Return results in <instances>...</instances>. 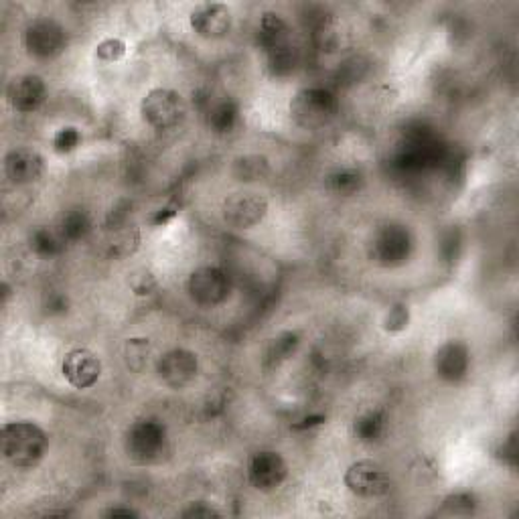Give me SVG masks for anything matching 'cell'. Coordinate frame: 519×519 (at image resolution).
<instances>
[{
    "label": "cell",
    "mask_w": 519,
    "mask_h": 519,
    "mask_svg": "<svg viewBox=\"0 0 519 519\" xmlns=\"http://www.w3.org/2000/svg\"><path fill=\"white\" fill-rule=\"evenodd\" d=\"M49 451L47 432L29 420L3 426V455L15 469H35Z\"/></svg>",
    "instance_id": "1"
},
{
    "label": "cell",
    "mask_w": 519,
    "mask_h": 519,
    "mask_svg": "<svg viewBox=\"0 0 519 519\" xmlns=\"http://www.w3.org/2000/svg\"><path fill=\"white\" fill-rule=\"evenodd\" d=\"M142 120L155 130H171L185 120V98L171 88H155L146 92L140 102Z\"/></svg>",
    "instance_id": "2"
},
{
    "label": "cell",
    "mask_w": 519,
    "mask_h": 519,
    "mask_svg": "<svg viewBox=\"0 0 519 519\" xmlns=\"http://www.w3.org/2000/svg\"><path fill=\"white\" fill-rule=\"evenodd\" d=\"M337 112L335 98L319 88H307L296 94L290 102L292 120L305 130H317L327 126Z\"/></svg>",
    "instance_id": "3"
},
{
    "label": "cell",
    "mask_w": 519,
    "mask_h": 519,
    "mask_svg": "<svg viewBox=\"0 0 519 519\" xmlns=\"http://www.w3.org/2000/svg\"><path fill=\"white\" fill-rule=\"evenodd\" d=\"M221 215L234 230H252L266 219L268 199L256 191L232 193L221 203Z\"/></svg>",
    "instance_id": "4"
},
{
    "label": "cell",
    "mask_w": 519,
    "mask_h": 519,
    "mask_svg": "<svg viewBox=\"0 0 519 519\" xmlns=\"http://www.w3.org/2000/svg\"><path fill=\"white\" fill-rule=\"evenodd\" d=\"M343 483L353 495L363 499L382 497L390 491L392 485L388 471L378 461L372 459H359L351 463L345 469Z\"/></svg>",
    "instance_id": "5"
},
{
    "label": "cell",
    "mask_w": 519,
    "mask_h": 519,
    "mask_svg": "<svg viewBox=\"0 0 519 519\" xmlns=\"http://www.w3.org/2000/svg\"><path fill=\"white\" fill-rule=\"evenodd\" d=\"M61 374L71 388L90 390L102 378V359L88 347H76L65 353Z\"/></svg>",
    "instance_id": "6"
},
{
    "label": "cell",
    "mask_w": 519,
    "mask_h": 519,
    "mask_svg": "<svg viewBox=\"0 0 519 519\" xmlns=\"http://www.w3.org/2000/svg\"><path fill=\"white\" fill-rule=\"evenodd\" d=\"M187 290L197 305L217 307L230 296V280L224 270L215 266H201L191 272Z\"/></svg>",
    "instance_id": "7"
},
{
    "label": "cell",
    "mask_w": 519,
    "mask_h": 519,
    "mask_svg": "<svg viewBox=\"0 0 519 519\" xmlns=\"http://www.w3.org/2000/svg\"><path fill=\"white\" fill-rule=\"evenodd\" d=\"M159 380L171 390H183L195 382L199 374V359L197 353L177 347L167 351L157 363Z\"/></svg>",
    "instance_id": "8"
},
{
    "label": "cell",
    "mask_w": 519,
    "mask_h": 519,
    "mask_svg": "<svg viewBox=\"0 0 519 519\" xmlns=\"http://www.w3.org/2000/svg\"><path fill=\"white\" fill-rule=\"evenodd\" d=\"M189 25L193 33L201 39H224L234 25L232 9L224 3H203L197 5L189 15Z\"/></svg>",
    "instance_id": "9"
},
{
    "label": "cell",
    "mask_w": 519,
    "mask_h": 519,
    "mask_svg": "<svg viewBox=\"0 0 519 519\" xmlns=\"http://www.w3.org/2000/svg\"><path fill=\"white\" fill-rule=\"evenodd\" d=\"M248 481L256 491L270 493L288 477V465L280 453L260 451L248 461Z\"/></svg>",
    "instance_id": "10"
},
{
    "label": "cell",
    "mask_w": 519,
    "mask_h": 519,
    "mask_svg": "<svg viewBox=\"0 0 519 519\" xmlns=\"http://www.w3.org/2000/svg\"><path fill=\"white\" fill-rule=\"evenodd\" d=\"M25 47L35 57H55L65 47V31L51 19H39L27 27Z\"/></svg>",
    "instance_id": "11"
},
{
    "label": "cell",
    "mask_w": 519,
    "mask_h": 519,
    "mask_svg": "<svg viewBox=\"0 0 519 519\" xmlns=\"http://www.w3.org/2000/svg\"><path fill=\"white\" fill-rule=\"evenodd\" d=\"M45 173V159L39 151L29 146H19L5 157V175L15 185H29Z\"/></svg>",
    "instance_id": "12"
},
{
    "label": "cell",
    "mask_w": 519,
    "mask_h": 519,
    "mask_svg": "<svg viewBox=\"0 0 519 519\" xmlns=\"http://www.w3.org/2000/svg\"><path fill=\"white\" fill-rule=\"evenodd\" d=\"M7 96L17 112L31 114L39 110L47 100V84L43 82V78L27 73V76H19L9 84Z\"/></svg>",
    "instance_id": "13"
},
{
    "label": "cell",
    "mask_w": 519,
    "mask_h": 519,
    "mask_svg": "<svg viewBox=\"0 0 519 519\" xmlns=\"http://www.w3.org/2000/svg\"><path fill=\"white\" fill-rule=\"evenodd\" d=\"M467 357V349L461 343H449L436 353V369L442 378L455 380L459 376H465L469 363Z\"/></svg>",
    "instance_id": "14"
},
{
    "label": "cell",
    "mask_w": 519,
    "mask_h": 519,
    "mask_svg": "<svg viewBox=\"0 0 519 519\" xmlns=\"http://www.w3.org/2000/svg\"><path fill=\"white\" fill-rule=\"evenodd\" d=\"M288 39V25L276 13H264L258 25V43L266 51H278Z\"/></svg>",
    "instance_id": "15"
},
{
    "label": "cell",
    "mask_w": 519,
    "mask_h": 519,
    "mask_svg": "<svg viewBox=\"0 0 519 519\" xmlns=\"http://www.w3.org/2000/svg\"><path fill=\"white\" fill-rule=\"evenodd\" d=\"M148 357H151V339L132 337L126 341L124 359H126V365L130 369H134V372H140V369L146 367Z\"/></svg>",
    "instance_id": "16"
},
{
    "label": "cell",
    "mask_w": 519,
    "mask_h": 519,
    "mask_svg": "<svg viewBox=\"0 0 519 519\" xmlns=\"http://www.w3.org/2000/svg\"><path fill=\"white\" fill-rule=\"evenodd\" d=\"M140 244V234L138 230L134 228H124V230H118L114 232L110 238H108V250L112 256L116 258H128L136 252Z\"/></svg>",
    "instance_id": "17"
},
{
    "label": "cell",
    "mask_w": 519,
    "mask_h": 519,
    "mask_svg": "<svg viewBox=\"0 0 519 519\" xmlns=\"http://www.w3.org/2000/svg\"><path fill=\"white\" fill-rule=\"evenodd\" d=\"M268 173V163L264 157H244L236 161V175L240 181H256Z\"/></svg>",
    "instance_id": "18"
},
{
    "label": "cell",
    "mask_w": 519,
    "mask_h": 519,
    "mask_svg": "<svg viewBox=\"0 0 519 519\" xmlns=\"http://www.w3.org/2000/svg\"><path fill=\"white\" fill-rule=\"evenodd\" d=\"M126 43L118 37H108L96 45V57L102 63H116L126 55Z\"/></svg>",
    "instance_id": "19"
},
{
    "label": "cell",
    "mask_w": 519,
    "mask_h": 519,
    "mask_svg": "<svg viewBox=\"0 0 519 519\" xmlns=\"http://www.w3.org/2000/svg\"><path fill=\"white\" fill-rule=\"evenodd\" d=\"M410 323V309L406 305H394L384 317V329L388 333H402Z\"/></svg>",
    "instance_id": "20"
},
{
    "label": "cell",
    "mask_w": 519,
    "mask_h": 519,
    "mask_svg": "<svg viewBox=\"0 0 519 519\" xmlns=\"http://www.w3.org/2000/svg\"><path fill=\"white\" fill-rule=\"evenodd\" d=\"M80 140H82V136H80L78 128L67 126V128H61L53 136V148H55L57 153H71V151H76Z\"/></svg>",
    "instance_id": "21"
},
{
    "label": "cell",
    "mask_w": 519,
    "mask_h": 519,
    "mask_svg": "<svg viewBox=\"0 0 519 519\" xmlns=\"http://www.w3.org/2000/svg\"><path fill=\"white\" fill-rule=\"evenodd\" d=\"M130 288L136 296H148L153 294L155 288H157V278L153 276V272L148 270H136L132 276H130Z\"/></svg>",
    "instance_id": "22"
},
{
    "label": "cell",
    "mask_w": 519,
    "mask_h": 519,
    "mask_svg": "<svg viewBox=\"0 0 519 519\" xmlns=\"http://www.w3.org/2000/svg\"><path fill=\"white\" fill-rule=\"evenodd\" d=\"M183 515H185V517H217L219 511L213 509L211 505H207L205 501H197V503H193L189 509H185Z\"/></svg>",
    "instance_id": "23"
},
{
    "label": "cell",
    "mask_w": 519,
    "mask_h": 519,
    "mask_svg": "<svg viewBox=\"0 0 519 519\" xmlns=\"http://www.w3.org/2000/svg\"><path fill=\"white\" fill-rule=\"evenodd\" d=\"M106 515H108V517H120V515H124V517H138V511H134V509H120V507H112L110 511H106Z\"/></svg>",
    "instance_id": "24"
}]
</instances>
